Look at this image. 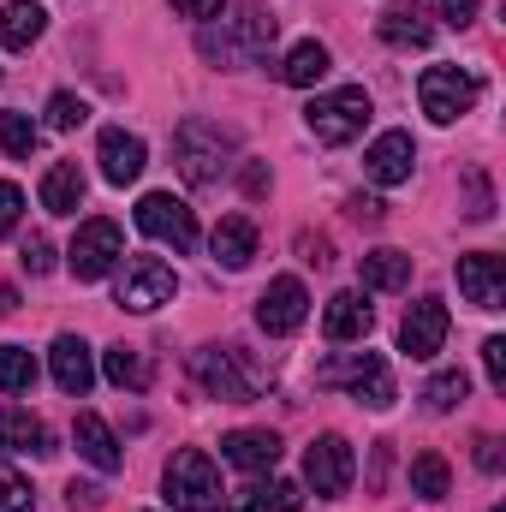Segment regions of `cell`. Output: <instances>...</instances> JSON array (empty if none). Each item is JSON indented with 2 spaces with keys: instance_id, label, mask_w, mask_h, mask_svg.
Masks as SVG:
<instances>
[{
  "instance_id": "cell-38",
  "label": "cell",
  "mask_w": 506,
  "mask_h": 512,
  "mask_svg": "<svg viewBox=\"0 0 506 512\" xmlns=\"http://www.w3.org/2000/svg\"><path fill=\"white\" fill-rule=\"evenodd\" d=\"M18 215H24V191L0 179V233H12V227H18Z\"/></svg>"
},
{
  "instance_id": "cell-6",
  "label": "cell",
  "mask_w": 506,
  "mask_h": 512,
  "mask_svg": "<svg viewBox=\"0 0 506 512\" xmlns=\"http://www.w3.org/2000/svg\"><path fill=\"white\" fill-rule=\"evenodd\" d=\"M316 382L322 387H346V393L364 399L370 411H387V405L399 399V393H393V376H387V364H381V352H346V358L322 364Z\"/></svg>"
},
{
  "instance_id": "cell-27",
  "label": "cell",
  "mask_w": 506,
  "mask_h": 512,
  "mask_svg": "<svg viewBox=\"0 0 506 512\" xmlns=\"http://www.w3.org/2000/svg\"><path fill=\"white\" fill-rule=\"evenodd\" d=\"M328 66H334V60H328V48H322V42H298V48L286 54V66H280V78H286L292 90H310V84H322V78H328Z\"/></svg>"
},
{
  "instance_id": "cell-15",
  "label": "cell",
  "mask_w": 506,
  "mask_h": 512,
  "mask_svg": "<svg viewBox=\"0 0 506 512\" xmlns=\"http://www.w3.org/2000/svg\"><path fill=\"white\" fill-rule=\"evenodd\" d=\"M96 161H102V179H108V185H131V179L143 173L149 149H143V137H131L126 126H108L102 143H96Z\"/></svg>"
},
{
  "instance_id": "cell-40",
  "label": "cell",
  "mask_w": 506,
  "mask_h": 512,
  "mask_svg": "<svg viewBox=\"0 0 506 512\" xmlns=\"http://www.w3.org/2000/svg\"><path fill=\"white\" fill-rule=\"evenodd\" d=\"M233 512H274V495H268L262 483H251V489L233 495Z\"/></svg>"
},
{
  "instance_id": "cell-23",
  "label": "cell",
  "mask_w": 506,
  "mask_h": 512,
  "mask_svg": "<svg viewBox=\"0 0 506 512\" xmlns=\"http://www.w3.org/2000/svg\"><path fill=\"white\" fill-rule=\"evenodd\" d=\"M72 441H78V453L96 465V471H120V441H114V429L96 417V411H78V423H72Z\"/></svg>"
},
{
  "instance_id": "cell-16",
  "label": "cell",
  "mask_w": 506,
  "mask_h": 512,
  "mask_svg": "<svg viewBox=\"0 0 506 512\" xmlns=\"http://www.w3.org/2000/svg\"><path fill=\"white\" fill-rule=\"evenodd\" d=\"M364 167H370L376 185H405L411 167H417V143H411V131H381L376 143H370V155H364Z\"/></svg>"
},
{
  "instance_id": "cell-47",
  "label": "cell",
  "mask_w": 506,
  "mask_h": 512,
  "mask_svg": "<svg viewBox=\"0 0 506 512\" xmlns=\"http://www.w3.org/2000/svg\"><path fill=\"white\" fill-rule=\"evenodd\" d=\"M12 310H18V292H12V286H0V316H12Z\"/></svg>"
},
{
  "instance_id": "cell-44",
  "label": "cell",
  "mask_w": 506,
  "mask_h": 512,
  "mask_svg": "<svg viewBox=\"0 0 506 512\" xmlns=\"http://www.w3.org/2000/svg\"><path fill=\"white\" fill-rule=\"evenodd\" d=\"M66 501H72V507H102V489H96V483H72Z\"/></svg>"
},
{
  "instance_id": "cell-37",
  "label": "cell",
  "mask_w": 506,
  "mask_h": 512,
  "mask_svg": "<svg viewBox=\"0 0 506 512\" xmlns=\"http://www.w3.org/2000/svg\"><path fill=\"white\" fill-rule=\"evenodd\" d=\"M435 12H441V24H453V30H465L471 18H477V0H429Z\"/></svg>"
},
{
  "instance_id": "cell-26",
  "label": "cell",
  "mask_w": 506,
  "mask_h": 512,
  "mask_svg": "<svg viewBox=\"0 0 506 512\" xmlns=\"http://www.w3.org/2000/svg\"><path fill=\"white\" fill-rule=\"evenodd\" d=\"M358 274H364V292H405V286H411V256L405 251H370Z\"/></svg>"
},
{
  "instance_id": "cell-36",
  "label": "cell",
  "mask_w": 506,
  "mask_h": 512,
  "mask_svg": "<svg viewBox=\"0 0 506 512\" xmlns=\"http://www.w3.org/2000/svg\"><path fill=\"white\" fill-rule=\"evenodd\" d=\"M18 262H24V274H48V268H54V245H48V239H24Z\"/></svg>"
},
{
  "instance_id": "cell-46",
  "label": "cell",
  "mask_w": 506,
  "mask_h": 512,
  "mask_svg": "<svg viewBox=\"0 0 506 512\" xmlns=\"http://www.w3.org/2000/svg\"><path fill=\"white\" fill-rule=\"evenodd\" d=\"M352 215L358 221H381V197H352Z\"/></svg>"
},
{
  "instance_id": "cell-35",
  "label": "cell",
  "mask_w": 506,
  "mask_h": 512,
  "mask_svg": "<svg viewBox=\"0 0 506 512\" xmlns=\"http://www.w3.org/2000/svg\"><path fill=\"white\" fill-rule=\"evenodd\" d=\"M483 370H489V387L506 393V340H483Z\"/></svg>"
},
{
  "instance_id": "cell-12",
  "label": "cell",
  "mask_w": 506,
  "mask_h": 512,
  "mask_svg": "<svg viewBox=\"0 0 506 512\" xmlns=\"http://www.w3.org/2000/svg\"><path fill=\"white\" fill-rule=\"evenodd\" d=\"M304 316H310V292H304V280H292V274H280V280L256 298V328H262V334H298Z\"/></svg>"
},
{
  "instance_id": "cell-17",
  "label": "cell",
  "mask_w": 506,
  "mask_h": 512,
  "mask_svg": "<svg viewBox=\"0 0 506 512\" xmlns=\"http://www.w3.org/2000/svg\"><path fill=\"white\" fill-rule=\"evenodd\" d=\"M48 364H54L60 393H72V399H84L90 382H96V358H90V346H84L78 334H60V340H54V352H48Z\"/></svg>"
},
{
  "instance_id": "cell-18",
  "label": "cell",
  "mask_w": 506,
  "mask_h": 512,
  "mask_svg": "<svg viewBox=\"0 0 506 512\" xmlns=\"http://www.w3.org/2000/svg\"><path fill=\"white\" fill-rule=\"evenodd\" d=\"M221 459L239 465V471H251V477H262V471L280 465V435H268V429H233L221 441Z\"/></svg>"
},
{
  "instance_id": "cell-39",
  "label": "cell",
  "mask_w": 506,
  "mask_h": 512,
  "mask_svg": "<svg viewBox=\"0 0 506 512\" xmlns=\"http://www.w3.org/2000/svg\"><path fill=\"white\" fill-rule=\"evenodd\" d=\"M471 221H489L495 215V197H489V179L483 173H471V209H465Z\"/></svg>"
},
{
  "instance_id": "cell-28",
  "label": "cell",
  "mask_w": 506,
  "mask_h": 512,
  "mask_svg": "<svg viewBox=\"0 0 506 512\" xmlns=\"http://www.w3.org/2000/svg\"><path fill=\"white\" fill-rule=\"evenodd\" d=\"M102 376L114 387H126V393H143V387H149V358H143L137 346H108V352H102Z\"/></svg>"
},
{
  "instance_id": "cell-31",
  "label": "cell",
  "mask_w": 506,
  "mask_h": 512,
  "mask_svg": "<svg viewBox=\"0 0 506 512\" xmlns=\"http://www.w3.org/2000/svg\"><path fill=\"white\" fill-rule=\"evenodd\" d=\"M36 143H42V131H36L30 114H0V149H6V155L30 161V155H36Z\"/></svg>"
},
{
  "instance_id": "cell-1",
  "label": "cell",
  "mask_w": 506,
  "mask_h": 512,
  "mask_svg": "<svg viewBox=\"0 0 506 512\" xmlns=\"http://www.w3.org/2000/svg\"><path fill=\"white\" fill-rule=\"evenodd\" d=\"M274 36H280V24H274L262 6H245L233 24H203V30H197V54H203L209 66L233 72V66L262 60V54L274 48Z\"/></svg>"
},
{
  "instance_id": "cell-5",
  "label": "cell",
  "mask_w": 506,
  "mask_h": 512,
  "mask_svg": "<svg viewBox=\"0 0 506 512\" xmlns=\"http://www.w3.org/2000/svg\"><path fill=\"white\" fill-rule=\"evenodd\" d=\"M191 376H197V387L209 399H227V405H245V399H256V387H262V376L245 370V352L239 346H203V352H191Z\"/></svg>"
},
{
  "instance_id": "cell-21",
  "label": "cell",
  "mask_w": 506,
  "mask_h": 512,
  "mask_svg": "<svg viewBox=\"0 0 506 512\" xmlns=\"http://www.w3.org/2000/svg\"><path fill=\"white\" fill-rule=\"evenodd\" d=\"M42 30H48L42 0H6V6H0V42H6L12 54H24L30 42H42Z\"/></svg>"
},
{
  "instance_id": "cell-9",
  "label": "cell",
  "mask_w": 506,
  "mask_h": 512,
  "mask_svg": "<svg viewBox=\"0 0 506 512\" xmlns=\"http://www.w3.org/2000/svg\"><path fill=\"white\" fill-rule=\"evenodd\" d=\"M120 256H126V239L114 221H84L66 251V268H72V280H108L120 268Z\"/></svg>"
},
{
  "instance_id": "cell-42",
  "label": "cell",
  "mask_w": 506,
  "mask_h": 512,
  "mask_svg": "<svg viewBox=\"0 0 506 512\" xmlns=\"http://www.w3.org/2000/svg\"><path fill=\"white\" fill-rule=\"evenodd\" d=\"M268 495H274V512H298L304 507V489H298V483H268Z\"/></svg>"
},
{
  "instance_id": "cell-20",
  "label": "cell",
  "mask_w": 506,
  "mask_h": 512,
  "mask_svg": "<svg viewBox=\"0 0 506 512\" xmlns=\"http://www.w3.org/2000/svg\"><path fill=\"white\" fill-rule=\"evenodd\" d=\"M0 447H6V453H36V459H48V453H54V435H48L42 417H30L24 405H0Z\"/></svg>"
},
{
  "instance_id": "cell-43",
  "label": "cell",
  "mask_w": 506,
  "mask_h": 512,
  "mask_svg": "<svg viewBox=\"0 0 506 512\" xmlns=\"http://www.w3.org/2000/svg\"><path fill=\"white\" fill-rule=\"evenodd\" d=\"M477 465H483V471H501V441H495V435L477 441Z\"/></svg>"
},
{
  "instance_id": "cell-10",
  "label": "cell",
  "mask_w": 506,
  "mask_h": 512,
  "mask_svg": "<svg viewBox=\"0 0 506 512\" xmlns=\"http://www.w3.org/2000/svg\"><path fill=\"white\" fill-rule=\"evenodd\" d=\"M137 227H143L155 245H173V251H191V245H197V215H191V203H179L173 191H149V197L137 203Z\"/></svg>"
},
{
  "instance_id": "cell-2",
  "label": "cell",
  "mask_w": 506,
  "mask_h": 512,
  "mask_svg": "<svg viewBox=\"0 0 506 512\" xmlns=\"http://www.w3.org/2000/svg\"><path fill=\"white\" fill-rule=\"evenodd\" d=\"M233 131L215 126V120H185L179 137H173V161H179V173L191 179V185H215L227 167H233Z\"/></svg>"
},
{
  "instance_id": "cell-45",
  "label": "cell",
  "mask_w": 506,
  "mask_h": 512,
  "mask_svg": "<svg viewBox=\"0 0 506 512\" xmlns=\"http://www.w3.org/2000/svg\"><path fill=\"white\" fill-rule=\"evenodd\" d=\"M262 191H268V167L251 161V167H245V197H262Z\"/></svg>"
},
{
  "instance_id": "cell-32",
  "label": "cell",
  "mask_w": 506,
  "mask_h": 512,
  "mask_svg": "<svg viewBox=\"0 0 506 512\" xmlns=\"http://www.w3.org/2000/svg\"><path fill=\"white\" fill-rule=\"evenodd\" d=\"M465 393H471V376L465 370H441V376H429V387H423V405L429 411H453Z\"/></svg>"
},
{
  "instance_id": "cell-3",
  "label": "cell",
  "mask_w": 506,
  "mask_h": 512,
  "mask_svg": "<svg viewBox=\"0 0 506 512\" xmlns=\"http://www.w3.org/2000/svg\"><path fill=\"white\" fill-rule=\"evenodd\" d=\"M370 90L364 84H346V90H328V96H316L310 108H304V126L316 131L322 143H352V137H364V126H370Z\"/></svg>"
},
{
  "instance_id": "cell-24",
  "label": "cell",
  "mask_w": 506,
  "mask_h": 512,
  "mask_svg": "<svg viewBox=\"0 0 506 512\" xmlns=\"http://www.w3.org/2000/svg\"><path fill=\"white\" fill-rule=\"evenodd\" d=\"M42 209H48V215H78V209H84V167H78V161L48 167V179H42Z\"/></svg>"
},
{
  "instance_id": "cell-25",
  "label": "cell",
  "mask_w": 506,
  "mask_h": 512,
  "mask_svg": "<svg viewBox=\"0 0 506 512\" xmlns=\"http://www.w3.org/2000/svg\"><path fill=\"white\" fill-rule=\"evenodd\" d=\"M209 251H215V262H221V268H251V256H256V227L245 221V215H227V221L215 227Z\"/></svg>"
},
{
  "instance_id": "cell-29",
  "label": "cell",
  "mask_w": 506,
  "mask_h": 512,
  "mask_svg": "<svg viewBox=\"0 0 506 512\" xmlns=\"http://www.w3.org/2000/svg\"><path fill=\"white\" fill-rule=\"evenodd\" d=\"M411 495L417 501H447L453 495V471H447L441 453H417L411 459Z\"/></svg>"
},
{
  "instance_id": "cell-22",
  "label": "cell",
  "mask_w": 506,
  "mask_h": 512,
  "mask_svg": "<svg viewBox=\"0 0 506 512\" xmlns=\"http://www.w3.org/2000/svg\"><path fill=\"white\" fill-rule=\"evenodd\" d=\"M322 328H328V340H334V346L364 340V334H370V304H364V292H334V298H328Z\"/></svg>"
},
{
  "instance_id": "cell-19",
  "label": "cell",
  "mask_w": 506,
  "mask_h": 512,
  "mask_svg": "<svg viewBox=\"0 0 506 512\" xmlns=\"http://www.w3.org/2000/svg\"><path fill=\"white\" fill-rule=\"evenodd\" d=\"M376 30H381V42H387V48H429V42H435V24L423 18V6H417V0H393V6L381 12Z\"/></svg>"
},
{
  "instance_id": "cell-30",
  "label": "cell",
  "mask_w": 506,
  "mask_h": 512,
  "mask_svg": "<svg viewBox=\"0 0 506 512\" xmlns=\"http://www.w3.org/2000/svg\"><path fill=\"white\" fill-rule=\"evenodd\" d=\"M30 387H36L30 346H0V393H30Z\"/></svg>"
},
{
  "instance_id": "cell-8",
  "label": "cell",
  "mask_w": 506,
  "mask_h": 512,
  "mask_svg": "<svg viewBox=\"0 0 506 512\" xmlns=\"http://www.w3.org/2000/svg\"><path fill=\"white\" fill-rule=\"evenodd\" d=\"M126 268H120V304L137 310V316H149V310H161V304H173V292H179V274L161 262V256H120Z\"/></svg>"
},
{
  "instance_id": "cell-33",
  "label": "cell",
  "mask_w": 506,
  "mask_h": 512,
  "mask_svg": "<svg viewBox=\"0 0 506 512\" xmlns=\"http://www.w3.org/2000/svg\"><path fill=\"white\" fill-rule=\"evenodd\" d=\"M84 120H90L84 96H72V90H54V96H48V126L54 131H78Z\"/></svg>"
},
{
  "instance_id": "cell-13",
  "label": "cell",
  "mask_w": 506,
  "mask_h": 512,
  "mask_svg": "<svg viewBox=\"0 0 506 512\" xmlns=\"http://www.w3.org/2000/svg\"><path fill=\"white\" fill-rule=\"evenodd\" d=\"M447 346V304L441 298H417L399 322V352L405 358H435Z\"/></svg>"
},
{
  "instance_id": "cell-11",
  "label": "cell",
  "mask_w": 506,
  "mask_h": 512,
  "mask_svg": "<svg viewBox=\"0 0 506 512\" xmlns=\"http://www.w3.org/2000/svg\"><path fill=\"white\" fill-rule=\"evenodd\" d=\"M352 477H358V459H352L346 435H316L310 453H304V483H310L316 495H346Z\"/></svg>"
},
{
  "instance_id": "cell-14",
  "label": "cell",
  "mask_w": 506,
  "mask_h": 512,
  "mask_svg": "<svg viewBox=\"0 0 506 512\" xmlns=\"http://www.w3.org/2000/svg\"><path fill=\"white\" fill-rule=\"evenodd\" d=\"M459 292L477 304V310H501L506 304V262L489 251L459 256Z\"/></svg>"
},
{
  "instance_id": "cell-4",
  "label": "cell",
  "mask_w": 506,
  "mask_h": 512,
  "mask_svg": "<svg viewBox=\"0 0 506 512\" xmlns=\"http://www.w3.org/2000/svg\"><path fill=\"white\" fill-rule=\"evenodd\" d=\"M161 489H167V507L173 512H215L221 507V477H215L209 453H197V447H185V453L167 459Z\"/></svg>"
},
{
  "instance_id": "cell-7",
  "label": "cell",
  "mask_w": 506,
  "mask_h": 512,
  "mask_svg": "<svg viewBox=\"0 0 506 512\" xmlns=\"http://www.w3.org/2000/svg\"><path fill=\"white\" fill-rule=\"evenodd\" d=\"M477 96H483V84H477L471 72H459V66H429L423 84H417V102H423V114H429L435 126L465 120V114L477 108Z\"/></svg>"
},
{
  "instance_id": "cell-34",
  "label": "cell",
  "mask_w": 506,
  "mask_h": 512,
  "mask_svg": "<svg viewBox=\"0 0 506 512\" xmlns=\"http://www.w3.org/2000/svg\"><path fill=\"white\" fill-rule=\"evenodd\" d=\"M36 507V495H30V483L12 471V465H0V512H30Z\"/></svg>"
},
{
  "instance_id": "cell-41",
  "label": "cell",
  "mask_w": 506,
  "mask_h": 512,
  "mask_svg": "<svg viewBox=\"0 0 506 512\" xmlns=\"http://www.w3.org/2000/svg\"><path fill=\"white\" fill-rule=\"evenodd\" d=\"M179 18H197V24H215L221 18V0H173Z\"/></svg>"
}]
</instances>
